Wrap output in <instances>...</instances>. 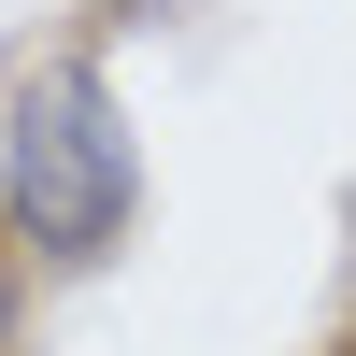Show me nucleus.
Returning a JSON list of instances; mask_svg holds the SVG:
<instances>
[{
	"mask_svg": "<svg viewBox=\"0 0 356 356\" xmlns=\"http://www.w3.org/2000/svg\"><path fill=\"white\" fill-rule=\"evenodd\" d=\"M143 214V143L86 57H43L0 100V243L29 271H100Z\"/></svg>",
	"mask_w": 356,
	"mask_h": 356,
	"instance_id": "1",
	"label": "nucleus"
},
{
	"mask_svg": "<svg viewBox=\"0 0 356 356\" xmlns=\"http://www.w3.org/2000/svg\"><path fill=\"white\" fill-rule=\"evenodd\" d=\"M15 314H29V257L0 243V356H15Z\"/></svg>",
	"mask_w": 356,
	"mask_h": 356,
	"instance_id": "2",
	"label": "nucleus"
},
{
	"mask_svg": "<svg viewBox=\"0 0 356 356\" xmlns=\"http://www.w3.org/2000/svg\"><path fill=\"white\" fill-rule=\"evenodd\" d=\"M342 271H356V200H342Z\"/></svg>",
	"mask_w": 356,
	"mask_h": 356,
	"instance_id": "3",
	"label": "nucleus"
}]
</instances>
